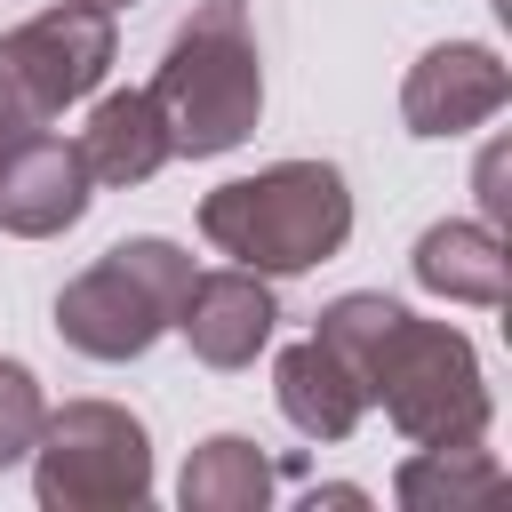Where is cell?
Here are the masks:
<instances>
[{
	"mask_svg": "<svg viewBox=\"0 0 512 512\" xmlns=\"http://www.w3.org/2000/svg\"><path fill=\"white\" fill-rule=\"evenodd\" d=\"M200 232H208V248H224L232 264H248L264 280L312 272V264H328L352 240L344 168H328V160H272L256 176H232V184H216L200 200Z\"/></svg>",
	"mask_w": 512,
	"mask_h": 512,
	"instance_id": "cell-1",
	"label": "cell"
},
{
	"mask_svg": "<svg viewBox=\"0 0 512 512\" xmlns=\"http://www.w3.org/2000/svg\"><path fill=\"white\" fill-rule=\"evenodd\" d=\"M152 104L168 120V144L192 160L248 144V128L264 112V64H256V40L240 24V0H208L168 40V56L152 72Z\"/></svg>",
	"mask_w": 512,
	"mask_h": 512,
	"instance_id": "cell-2",
	"label": "cell"
},
{
	"mask_svg": "<svg viewBox=\"0 0 512 512\" xmlns=\"http://www.w3.org/2000/svg\"><path fill=\"white\" fill-rule=\"evenodd\" d=\"M368 400H384V416L400 424V440L416 448H464L488 432L496 400L480 376V352L464 328L448 320H416L408 304L384 320V336L368 344Z\"/></svg>",
	"mask_w": 512,
	"mask_h": 512,
	"instance_id": "cell-3",
	"label": "cell"
},
{
	"mask_svg": "<svg viewBox=\"0 0 512 512\" xmlns=\"http://www.w3.org/2000/svg\"><path fill=\"white\" fill-rule=\"evenodd\" d=\"M192 288V256L160 232H136L120 248H104L80 280H64L56 296V336L88 360H136L176 328V304Z\"/></svg>",
	"mask_w": 512,
	"mask_h": 512,
	"instance_id": "cell-4",
	"label": "cell"
},
{
	"mask_svg": "<svg viewBox=\"0 0 512 512\" xmlns=\"http://www.w3.org/2000/svg\"><path fill=\"white\" fill-rule=\"evenodd\" d=\"M32 488L48 512H120L152 496V440L120 400H64L40 416Z\"/></svg>",
	"mask_w": 512,
	"mask_h": 512,
	"instance_id": "cell-5",
	"label": "cell"
},
{
	"mask_svg": "<svg viewBox=\"0 0 512 512\" xmlns=\"http://www.w3.org/2000/svg\"><path fill=\"white\" fill-rule=\"evenodd\" d=\"M0 64L16 72L24 104H32L40 120H56L64 104H80V96L112 72V8H96V0L40 8V16H24V24L0 40Z\"/></svg>",
	"mask_w": 512,
	"mask_h": 512,
	"instance_id": "cell-6",
	"label": "cell"
},
{
	"mask_svg": "<svg viewBox=\"0 0 512 512\" xmlns=\"http://www.w3.org/2000/svg\"><path fill=\"white\" fill-rule=\"evenodd\" d=\"M512 96V72L496 48L480 40H440L408 64V88H400V120L408 136H464L480 120H496Z\"/></svg>",
	"mask_w": 512,
	"mask_h": 512,
	"instance_id": "cell-7",
	"label": "cell"
},
{
	"mask_svg": "<svg viewBox=\"0 0 512 512\" xmlns=\"http://www.w3.org/2000/svg\"><path fill=\"white\" fill-rule=\"evenodd\" d=\"M272 320H280L272 280L248 272V264L192 272V288H184V304H176V328H184V344H192L208 368H248V360L272 344Z\"/></svg>",
	"mask_w": 512,
	"mask_h": 512,
	"instance_id": "cell-8",
	"label": "cell"
},
{
	"mask_svg": "<svg viewBox=\"0 0 512 512\" xmlns=\"http://www.w3.org/2000/svg\"><path fill=\"white\" fill-rule=\"evenodd\" d=\"M88 216V168H80V144L32 128L0 152V224L16 240H48V232H72Z\"/></svg>",
	"mask_w": 512,
	"mask_h": 512,
	"instance_id": "cell-9",
	"label": "cell"
},
{
	"mask_svg": "<svg viewBox=\"0 0 512 512\" xmlns=\"http://www.w3.org/2000/svg\"><path fill=\"white\" fill-rule=\"evenodd\" d=\"M272 400H280V416H288L304 440H352L360 416H368V384H360V368H352L336 344H320V336H304V344L280 352V368H272Z\"/></svg>",
	"mask_w": 512,
	"mask_h": 512,
	"instance_id": "cell-10",
	"label": "cell"
},
{
	"mask_svg": "<svg viewBox=\"0 0 512 512\" xmlns=\"http://www.w3.org/2000/svg\"><path fill=\"white\" fill-rule=\"evenodd\" d=\"M176 160V144H168V120H160V104H152V88H112L96 112H88V128H80V168H88V184H152L160 168Z\"/></svg>",
	"mask_w": 512,
	"mask_h": 512,
	"instance_id": "cell-11",
	"label": "cell"
},
{
	"mask_svg": "<svg viewBox=\"0 0 512 512\" xmlns=\"http://www.w3.org/2000/svg\"><path fill=\"white\" fill-rule=\"evenodd\" d=\"M272 488H280V464H272L248 432H216V440H200L192 464H184V480H176L184 512H264Z\"/></svg>",
	"mask_w": 512,
	"mask_h": 512,
	"instance_id": "cell-12",
	"label": "cell"
},
{
	"mask_svg": "<svg viewBox=\"0 0 512 512\" xmlns=\"http://www.w3.org/2000/svg\"><path fill=\"white\" fill-rule=\"evenodd\" d=\"M408 264L448 304H504V240H496V224H432Z\"/></svg>",
	"mask_w": 512,
	"mask_h": 512,
	"instance_id": "cell-13",
	"label": "cell"
},
{
	"mask_svg": "<svg viewBox=\"0 0 512 512\" xmlns=\"http://www.w3.org/2000/svg\"><path fill=\"white\" fill-rule=\"evenodd\" d=\"M488 488H496V456L480 440H464V448H416L400 464V480H392V496L408 512H456V504H472Z\"/></svg>",
	"mask_w": 512,
	"mask_h": 512,
	"instance_id": "cell-14",
	"label": "cell"
},
{
	"mask_svg": "<svg viewBox=\"0 0 512 512\" xmlns=\"http://www.w3.org/2000/svg\"><path fill=\"white\" fill-rule=\"evenodd\" d=\"M40 416H48V400H40L32 368H24V360H0V464L32 456V440H40Z\"/></svg>",
	"mask_w": 512,
	"mask_h": 512,
	"instance_id": "cell-15",
	"label": "cell"
},
{
	"mask_svg": "<svg viewBox=\"0 0 512 512\" xmlns=\"http://www.w3.org/2000/svg\"><path fill=\"white\" fill-rule=\"evenodd\" d=\"M32 128H48V120H40L32 104H24V88H16V72L0 64V152H8L16 136H32Z\"/></svg>",
	"mask_w": 512,
	"mask_h": 512,
	"instance_id": "cell-16",
	"label": "cell"
},
{
	"mask_svg": "<svg viewBox=\"0 0 512 512\" xmlns=\"http://www.w3.org/2000/svg\"><path fill=\"white\" fill-rule=\"evenodd\" d=\"M480 208H488V224L504 216V152H488V160H480Z\"/></svg>",
	"mask_w": 512,
	"mask_h": 512,
	"instance_id": "cell-17",
	"label": "cell"
},
{
	"mask_svg": "<svg viewBox=\"0 0 512 512\" xmlns=\"http://www.w3.org/2000/svg\"><path fill=\"white\" fill-rule=\"evenodd\" d=\"M304 504H368V488H312Z\"/></svg>",
	"mask_w": 512,
	"mask_h": 512,
	"instance_id": "cell-18",
	"label": "cell"
},
{
	"mask_svg": "<svg viewBox=\"0 0 512 512\" xmlns=\"http://www.w3.org/2000/svg\"><path fill=\"white\" fill-rule=\"evenodd\" d=\"M96 8H120V0H96Z\"/></svg>",
	"mask_w": 512,
	"mask_h": 512,
	"instance_id": "cell-19",
	"label": "cell"
}]
</instances>
